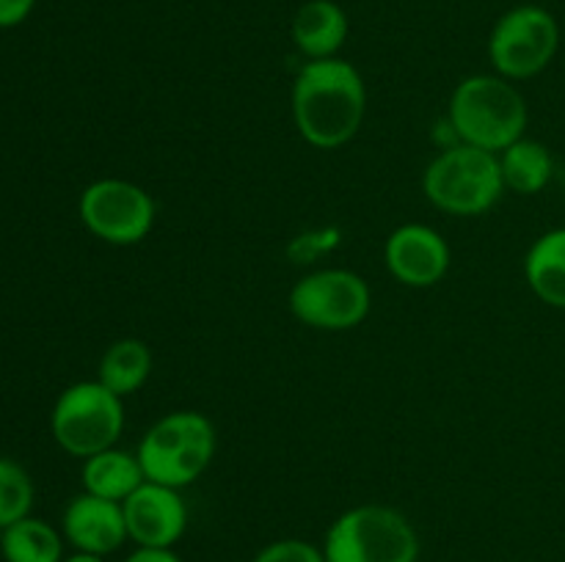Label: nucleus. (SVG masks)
<instances>
[{"label":"nucleus","mask_w":565,"mask_h":562,"mask_svg":"<svg viewBox=\"0 0 565 562\" xmlns=\"http://www.w3.org/2000/svg\"><path fill=\"white\" fill-rule=\"evenodd\" d=\"M292 121L309 147L340 149L356 138L367 114V86L351 61H307L292 80Z\"/></svg>","instance_id":"nucleus-1"},{"label":"nucleus","mask_w":565,"mask_h":562,"mask_svg":"<svg viewBox=\"0 0 565 562\" xmlns=\"http://www.w3.org/2000/svg\"><path fill=\"white\" fill-rule=\"evenodd\" d=\"M447 119L458 143L500 154L527 132L524 94L502 75H469L452 88Z\"/></svg>","instance_id":"nucleus-2"},{"label":"nucleus","mask_w":565,"mask_h":562,"mask_svg":"<svg viewBox=\"0 0 565 562\" xmlns=\"http://www.w3.org/2000/svg\"><path fill=\"white\" fill-rule=\"evenodd\" d=\"M136 452L147 479L182 490L210 468L218 452V433L204 413L174 411L143 433Z\"/></svg>","instance_id":"nucleus-3"},{"label":"nucleus","mask_w":565,"mask_h":562,"mask_svg":"<svg viewBox=\"0 0 565 562\" xmlns=\"http://www.w3.org/2000/svg\"><path fill=\"white\" fill-rule=\"evenodd\" d=\"M425 198L436 209L458 218L483 215L505 196L500 154L456 143L428 163L423 174Z\"/></svg>","instance_id":"nucleus-4"},{"label":"nucleus","mask_w":565,"mask_h":562,"mask_svg":"<svg viewBox=\"0 0 565 562\" xmlns=\"http://www.w3.org/2000/svg\"><path fill=\"white\" fill-rule=\"evenodd\" d=\"M323 554L326 562H417L419 538L401 510L370 501L331 523Z\"/></svg>","instance_id":"nucleus-5"},{"label":"nucleus","mask_w":565,"mask_h":562,"mask_svg":"<svg viewBox=\"0 0 565 562\" xmlns=\"http://www.w3.org/2000/svg\"><path fill=\"white\" fill-rule=\"evenodd\" d=\"M55 444L75 457H92L110 450L125 430V400L99 380L66 386L50 413Z\"/></svg>","instance_id":"nucleus-6"},{"label":"nucleus","mask_w":565,"mask_h":562,"mask_svg":"<svg viewBox=\"0 0 565 562\" xmlns=\"http://www.w3.org/2000/svg\"><path fill=\"white\" fill-rule=\"evenodd\" d=\"M561 47V25L555 14L539 3L508 9L489 36V58L497 75L508 80H530L555 61Z\"/></svg>","instance_id":"nucleus-7"},{"label":"nucleus","mask_w":565,"mask_h":562,"mask_svg":"<svg viewBox=\"0 0 565 562\" xmlns=\"http://www.w3.org/2000/svg\"><path fill=\"white\" fill-rule=\"evenodd\" d=\"M290 312L298 323L315 331H351L367 320L373 292L359 273L345 268H326L303 275L292 284Z\"/></svg>","instance_id":"nucleus-8"},{"label":"nucleus","mask_w":565,"mask_h":562,"mask_svg":"<svg viewBox=\"0 0 565 562\" xmlns=\"http://www.w3.org/2000/svg\"><path fill=\"white\" fill-rule=\"evenodd\" d=\"M77 213L83 226L103 242L136 246L154 229L158 204L136 182L105 176L81 193Z\"/></svg>","instance_id":"nucleus-9"},{"label":"nucleus","mask_w":565,"mask_h":562,"mask_svg":"<svg viewBox=\"0 0 565 562\" xmlns=\"http://www.w3.org/2000/svg\"><path fill=\"white\" fill-rule=\"evenodd\" d=\"M450 246L428 224H403L386 237L384 264L395 281L412 290L436 287L450 270Z\"/></svg>","instance_id":"nucleus-10"},{"label":"nucleus","mask_w":565,"mask_h":562,"mask_svg":"<svg viewBox=\"0 0 565 562\" xmlns=\"http://www.w3.org/2000/svg\"><path fill=\"white\" fill-rule=\"evenodd\" d=\"M127 534L141 549H171L188 529V507L180 488L147 479L121 501Z\"/></svg>","instance_id":"nucleus-11"},{"label":"nucleus","mask_w":565,"mask_h":562,"mask_svg":"<svg viewBox=\"0 0 565 562\" xmlns=\"http://www.w3.org/2000/svg\"><path fill=\"white\" fill-rule=\"evenodd\" d=\"M61 532L72 549L97 556L114 554L130 540L121 501L103 499V496L86 494V490L66 505Z\"/></svg>","instance_id":"nucleus-12"},{"label":"nucleus","mask_w":565,"mask_h":562,"mask_svg":"<svg viewBox=\"0 0 565 562\" xmlns=\"http://www.w3.org/2000/svg\"><path fill=\"white\" fill-rule=\"evenodd\" d=\"M292 42L309 61L334 58L348 42L351 20L334 0H307L292 17Z\"/></svg>","instance_id":"nucleus-13"},{"label":"nucleus","mask_w":565,"mask_h":562,"mask_svg":"<svg viewBox=\"0 0 565 562\" xmlns=\"http://www.w3.org/2000/svg\"><path fill=\"white\" fill-rule=\"evenodd\" d=\"M81 479L86 494L103 496L110 501H125L132 490L147 483V474L138 461V452L110 446V450H103L83 461Z\"/></svg>","instance_id":"nucleus-14"},{"label":"nucleus","mask_w":565,"mask_h":562,"mask_svg":"<svg viewBox=\"0 0 565 562\" xmlns=\"http://www.w3.org/2000/svg\"><path fill=\"white\" fill-rule=\"evenodd\" d=\"M524 279L539 301L565 309V226L550 229L530 246L524 257Z\"/></svg>","instance_id":"nucleus-15"},{"label":"nucleus","mask_w":565,"mask_h":562,"mask_svg":"<svg viewBox=\"0 0 565 562\" xmlns=\"http://www.w3.org/2000/svg\"><path fill=\"white\" fill-rule=\"evenodd\" d=\"M500 169L505 191L519 193V196H535L555 176V158L546 143L522 136L511 147L502 149Z\"/></svg>","instance_id":"nucleus-16"},{"label":"nucleus","mask_w":565,"mask_h":562,"mask_svg":"<svg viewBox=\"0 0 565 562\" xmlns=\"http://www.w3.org/2000/svg\"><path fill=\"white\" fill-rule=\"evenodd\" d=\"M152 347L136 336H125L103 353L97 380L125 400L147 383L149 375H152Z\"/></svg>","instance_id":"nucleus-17"},{"label":"nucleus","mask_w":565,"mask_h":562,"mask_svg":"<svg viewBox=\"0 0 565 562\" xmlns=\"http://www.w3.org/2000/svg\"><path fill=\"white\" fill-rule=\"evenodd\" d=\"M0 556L3 562H64V532L25 516L0 532Z\"/></svg>","instance_id":"nucleus-18"},{"label":"nucleus","mask_w":565,"mask_h":562,"mask_svg":"<svg viewBox=\"0 0 565 562\" xmlns=\"http://www.w3.org/2000/svg\"><path fill=\"white\" fill-rule=\"evenodd\" d=\"M33 479L20 463L0 457V532L31 516Z\"/></svg>","instance_id":"nucleus-19"},{"label":"nucleus","mask_w":565,"mask_h":562,"mask_svg":"<svg viewBox=\"0 0 565 562\" xmlns=\"http://www.w3.org/2000/svg\"><path fill=\"white\" fill-rule=\"evenodd\" d=\"M254 562H326V554L320 545L309 543V540L285 538L265 545V549L254 556Z\"/></svg>","instance_id":"nucleus-20"},{"label":"nucleus","mask_w":565,"mask_h":562,"mask_svg":"<svg viewBox=\"0 0 565 562\" xmlns=\"http://www.w3.org/2000/svg\"><path fill=\"white\" fill-rule=\"evenodd\" d=\"M36 0H0V28H14L31 17Z\"/></svg>","instance_id":"nucleus-21"},{"label":"nucleus","mask_w":565,"mask_h":562,"mask_svg":"<svg viewBox=\"0 0 565 562\" xmlns=\"http://www.w3.org/2000/svg\"><path fill=\"white\" fill-rule=\"evenodd\" d=\"M125 562H182V560L174 554V549H141V545H138Z\"/></svg>","instance_id":"nucleus-22"},{"label":"nucleus","mask_w":565,"mask_h":562,"mask_svg":"<svg viewBox=\"0 0 565 562\" xmlns=\"http://www.w3.org/2000/svg\"><path fill=\"white\" fill-rule=\"evenodd\" d=\"M64 562H105V556H97V554H86V551H75V554L64 556Z\"/></svg>","instance_id":"nucleus-23"}]
</instances>
